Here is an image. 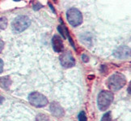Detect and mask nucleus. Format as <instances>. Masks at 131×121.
<instances>
[{
  "mask_svg": "<svg viewBox=\"0 0 131 121\" xmlns=\"http://www.w3.org/2000/svg\"><path fill=\"white\" fill-rule=\"evenodd\" d=\"M125 84H126L125 77L123 74L119 72L114 73L107 80V86L113 91H117V90L122 89Z\"/></svg>",
  "mask_w": 131,
  "mask_h": 121,
  "instance_id": "1",
  "label": "nucleus"
},
{
  "mask_svg": "<svg viewBox=\"0 0 131 121\" xmlns=\"http://www.w3.org/2000/svg\"><path fill=\"white\" fill-rule=\"evenodd\" d=\"M113 101V94L108 90H103L101 91L97 98V105H98V108L104 111V110H106L109 107L110 105L112 104Z\"/></svg>",
  "mask_w": 131,
  "mask_h": 121,
  "instance_id": "2",
  "label": "nucleus"
},
{
  "mask_svg": "<svg viewBox=\"0 0 131 121\" xmlns=\"http://www.w3.org/2000/svg\"><path fill=\"white\" fill-rule=\"evenodd\" d=\"M31 24V21L27 16H19L12 21V28L13 31L16 33H21L27 29Z\"/></svg>",
  "mask_w": 131,
  "mask_h": 121,
  "instance_id": "3",
  "label": "nucleus"
},
{
  "mask_svg": "<svg viewBox=\"0 0 131 121\" xmlns=\"http://www.w3.org/2000/svg\"><path fill=\"white\" fill-rule=\"evenodd\" d=\"M28 101L36 107H44L48 104L47 98L39 92H32L29 94Z\"/></svg>",
  "mask_w": 131,
  "mask_h": 121,
  "instance_id": "4",
  "label": "nucleus"
},
{
  "mask_svg": "<svg viewBox=\"0 0 131 121\" xmlns=\"http://www.w3.org/2000/svg\"><path fill=\"white\" fill-rule=\"evenodd\" d=\"M67 18L70 24H71L72 26H74V27L81 24L83 22L82 13L76 8L69 9L67 12Z\"/></svg>",
  "mask_w": 131,
  "mask_h": 121,
  "instance_id": "5",
  "label": "nucleus"
},
{
  "mask_svg": "<svg viewBox=\"0 0 131 121\" xmlns=\"http://www.w3.org/2000/svg\"><path fill=\"white\" fill-rule=\"evenodd\" d=\"M60 62H61V64L64 68H70L75 65V60L71 53L69 51L64 52L62 53V54H61V56H60Z\"/></svg>",
  "mask_w": 131,
  "mask_h": 121,
  "instance_id": "6",
  "label": "nucleus"
},
{
  "mask_svg": "<svg viewBox=\"0 0 131 121\" xmlns=\"http://www.w3.org/2000/svg\"><path fill=\"white\" fill-rule=\"evenodd\" d=\"M50 111H51L52 115H53L54 116L56 117H62L65 112H64V110L63 108L62 107V106L60 105L59 103H52L51 104H50Z\"/></svg>",
  "mask_w": 131,
  "mask_h": 121,
  "instance_id": "7",
  "label": "nucleus"
},
{
  "mask_svg": "<svg viewBox=\"0 0 131 121\" xmlns=\"http://www.w3.org/2000/svg\"><path fill=\"white\" fill-rule=\"evenodd\" d=\"M130 50L128 46H122L118 47L114 51V55L118 59H125L129 56Z\"/></svg>",
  "mask_w": 131,
  "mask_h": 121,
  "instance_id": "8",
  "label": "nucleus"
},
{
  "mask_svg": "<svg viewBox=\"0 0 131 121\" xmlns=\"http://www.w3.org/2000/svg\"><path fill=\"white\" fill-rule=\"evenodd\" d=\"M52 46L53 49L55 52L60 53L63 50V43L62 41V38H60L58 35H54L53 39H52Z\"/></svg>",
  "mask_w": 131,
  "mask_h": 121,
  "instance_id": "9",
  "label": "nucleus"
},
{
  "mask_svg": "<svg viewBox=\"0 0 131 121\" xmlns=\"http://www.w3.org/2000/svg\"><path fill=\"white\" fill-rule=\"evenodd\" d=\"M11 84H12V80L9 77H0V87H2L5 89H8Z\"/></svg>",
  "mask_w": 131,
  "mask_h": 121,
  "instance_id": "10",
  "label": "nucleus"
},
{
  "mask_svg": "<svg viewBox=\"0 0 131 121\" xmlns=\"http://www.w3.org/2000/svg\"><path fill=\"white\" fill-rule=\"evenodd\" d=\"M36 121H49V118L47 115L40 113L37 115Z\"/></svg>",
  "mask_w": 131,
  "mask_h": 121,
  "instance_id": "11",
  "label": "nucleus"
},
{
  "mask_svg": "<svg viewBox=\"0 0 131 121\" xmlns=\"http://www.w3.org/2000/svg\"><path fill=\"white\" fill-rule=\"evenodd\" d=\"M7 26V20L6 17H1L0 18V29H5Z\"/></svg>",
  "mask_w": 131,
  "mask_h": 121,
  "instance_id": "12",
  "label": "nucleus"
},
{
  "mask_svg": "<svg viewBox=\"0 0 131 121\" xmlns=\"http://www.w3.org/2000/svg\"><path fill=\"white\" fill-rule=\"evenodd\" d=\"M100 121H112V116H111V113L110 112H107L105 113Z\"/></svg>",
  "mask_w": 131,
  "mask_h": 121,
  "instance_id": "13",
  "label": "nucleus"
},
{
  "mask_svg": "<svg viewBox=\"0 0 131 121\" xmlns=\"http://www.w3.org/2000/svg\"><path fill=\"white\" fill-rule=\"evenodd\" d=\"M79 121H88V118H87V115L86 113L84 111H81L79 114Z\"/></svg>",
  "mask_w": 131,
  "mask_h": 121,
  "instance_id": "14",
  "label": "nucleus"
},
{
  "mask_svg": "<svg viewBox=\"0 0 131 121\" xmlns=\"http://www.w3.org/2000/svg\"><path fill=\"white\" fill-rule=\"evenodd\" d=\"M41 7H42V5L41 3H37V4H35L33 6V9L35 10V11H38V10L41 9Z\"/></svg>",
  "mask_w": 131,
  "mask_h": 121,
  "instance_id": "15",
  "label": "nucleus"
},
{
  "mask_svg": "<svg viewBox=\"0 0 131 121\" xmlns=\"http://www.w3.org/2000/svg\"><path fill=\"white\" fill-rule=\"evenodd\" d=\"M3 61L0 59V73L3 72Z\"/></svg>",
  "mask_w": 131,
  "mask_h": 121,
  "instance_id": "16",
  "label": "nucleus"
},
{
  "mask_svg": "<svg viewBox=\"0 0 131 121\" xmlns=\"http://www.w3.org/2000/svg\"><path fill=\"white\" fill-rule=\"evenodd\" d=\"M3 46H4V42L2 41L1 39H0V53H1V51L3 50Z\"/></svg>",
  "mask_w": 131,
  "mask_h": 121,
  "instance_id": "17",
  "label": "nucleus"
},
{
  "mask_svg": "<svg viewBox=\"0 0 131 121\" xmlns=\"http://www.w3.org/2000/svg\"><path fill=\"white\" fill-rule=\"evenodd\" d=\"M82 58H83V62H85V63H87L88 61V57L87 56L86 54H83V56H82Z\"/></svg>",
  "mask_w": 131,
  "mask_h": 121,
  "instance_id": "18",
  "label": "nucleus"
},
{
  "mask_svg": "<svg viewBox=\"0 0 131 121\" xmlns=\"http://www.w3.org/2000/svg\"><path fill=\"white\" fill-rule=\"evenodd\" d=\"M3 100H4V98H3V97H1V96H0V105H1V104L3 103Z\"/></svg>",
  "mask_w": 131,
  "mask_h": 121,
  "instance_id": "19",
  "label": "nucleus"
}]
</instances>
